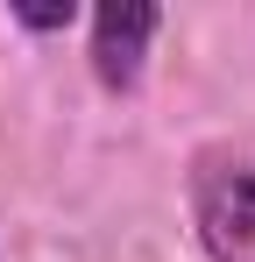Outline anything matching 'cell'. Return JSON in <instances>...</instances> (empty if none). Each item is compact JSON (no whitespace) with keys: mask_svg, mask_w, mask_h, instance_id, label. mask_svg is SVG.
Masks as SVG:
<instances>
[{"mask_svg":"<svg viewBox=\"0 0 255 262\" xmlns=\"http://www.w3.org/2000/svg\"><path fill=\"white\" fill-rule=\"evenodd\" d=\"M163 29H170L163 7H92L85 14V71H92V85L107 99H135Z\"/></svg>","mask_w":255,"mask_h":262,"instance_id":"2","label":"cell"},{"mask_svg":"<svg viewBox=\"0 0 255 262\" xmlns=\"http://www.w3.org/2000/svg\"><path fill=\"white\" fill-rule=\"evenodd\" d=\"M7 21L22 36H64V29H78V7L71 0H57V7H7Z\"/></svg>","mask_w":255,"mask_h":262,"instance_id":"3","label":"cell"},{"mask_svg":"<svg viewBox=\"0 0 255 262\" xmlns=\"http://www.w3.org/2000/svg\"><path fill=\"white\" fill-rule=\"evenodd\" d=\"M184 213L206 262H255V156L206 142L184 163Z\"/></svg>","mask_w":255,"mask_h":262,"instance_id":"1","label":"cell"}]
</instances>
